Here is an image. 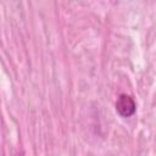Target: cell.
Returning <instances> with one entry per match:
<instances>
[{
    "instance_id": "obj_1",
    "label": "cell",
    "mask_w": 156,
    "mask_h": 156,
    "mask_svg": "<svg viewBox=\"0 0 156 156\" xmlns=\"http://www.w3.org/2000/svg\"><path fill=\"white\" fill-rule=\"evenodd\" d=\"M135 102L132 96L127 94H121L116 100V111L122 117H130L135 112Z\"/></svg>"
}]
</instances>
